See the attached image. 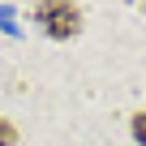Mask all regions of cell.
Here are the masks:
<instances>
[{
  "mask_svg": "<svg viewBox=\"0 0 146 146\" xmlns=\"http://www.w3.org/2000/svg\"><path fill=\"white\" fill-rule=\"evenodd\" d=\"M13 142H17V129H13L5 116H0V146H13Z\"/></svg>",
  "mask_w": 146,
  "mask_h": 146,
  "instance_id": "3",
  "label": "cell"
},
{
  "mask_svg": "<svg viewBox=\"0 0 146 146\" xmlns=\"http://www.w3.org/2000/svg\"><path fill=\"white\" fill-rule=\"evenodd\" d=\"M133 142H137V146H146V112H137V116H133Z\"/></svg>",
  "mask_w": 146,
  "mask_h": 146,
  "instance_id": "2",
  "label": "cell"
},
{
  "mask_svg": "<svg viewBox=\"0 0 146 146\" xmlns=\"http://www.w3.org/2000/svg\"><path fill=\"white\" fill-rule=\"evenodd\" d=\"M35 26L47 39H73L82 30V9L73 0H39L35 5Z\"/></svg>",
  "mask_w": 146,
  "mask_h": 146,
  "instance_id": "1",
  "label": "cell"
}]
</instances>
